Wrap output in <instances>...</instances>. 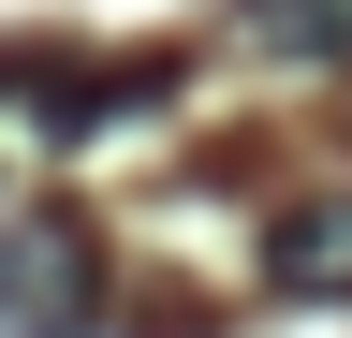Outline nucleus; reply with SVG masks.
Wrapping results in <instances>:
<instances>
[{"mask_svg": "<svg viewBox=\"0 0 352 338\" xmlns=\"http://www.w3.org/2000/svg\"><path fill=\"white\" fill-rule=\"evenodd\" d=\"M88 309H103V235L74 206L0 221V338H88Z\"/></svg>", "mask_w": 352, "mask_h": 338, "instance_id": "obj_1", "label": "nucleus"}, {"mask_svg": "<svg viewBox=\"0 0 352 338\" xmlns=\"http://www.w3.org/2000/svg\"><path fill=\"white\" fill-rule=\"evenodd\" d=\"M264 279L308 294V309H338L352 294V191H294L279 221H264Z\"/></svg>", "mask_w": 352, "mask_h": 338, "instance_id": "obj_2", "label": "nucleus"}, {"mask_svg": "<svg viewBox=\"0 0 352 338\" xmlns=\"http://www.w3.org/2000/svg\"><path fill=\"white\" fill-rule=\"evenodd\" d=\"M235 30L264 59H352V0H235Z\"/></svg>", "mask_w": 352, "mask_h": 338, "instance_id": "obj_3", "label": "nucleus"}]
</instances>
